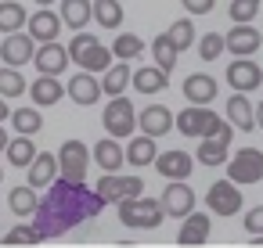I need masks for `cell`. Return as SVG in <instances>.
Instances as JSON below:
<instances>
[{
	"mask_svg": "<svg viewBox=\"0 0 263 248\" xmlns=\"http://www.w3.org/2000/svg\"><path fill=\"white\" fill-rule=\"evenodd\" d=\"M249 244H252V248H256V244L263 248V234H252V237H249Z\"/></svg>",
	"mask_w": 263,
	"mask_h": 248,
	"instance_id": "obj_46",
	"label": "cell"
},
{
	"mask_svg": "<svg viewBox=\"0 0 263 248\" xmlns=\"http://www.w3.org/2000/svg\"><path fill=\"white\" fill-rule=\"evenodd\" d=\"M223 51H227V36H220V33L198 36V58H202V61H216Z\"/></svg>",
	"mask_w": 263,
	"mask_h": 248,
	"instance_id": "obj_40",
	"label": "cell"
},
{
	"mask_svg": "<svg viewBox=\"0 0 263 248\" xmlns=\"http://www.w3.org/2000/svg\"><path fill=\"white\" fill-rule=\"evenodd\" d=\"M159 198H162L166 216H173V219H184V216L195 212V191H191L184 180H166V191H162Z\"/></svg>",
	"mask_w": 263,
	"mask_h": 248,
	"instance_id": "obj_13",
	"label": "cell"
},
{
	"mask_svg": "<svg viewBox=\"0 0 263 248\" xmlns=\"http://www.w3.org/2000/svg\"><path fill=\"white\" fill-rule=\"evenodd\" d=\"M22 26H29V18H26V8L22 4H15V0H4L0 4V33H18Z\"/></svg>",
	"mask_w": 263,
	"mask_h": 248,
	"instance_id": "obj_33",
	"label": "cell"
},
{
	"mask_svg": "<svg viewBox=\"0 0 263 248\" xmlns=\"http://www.w3.org/2000/svg\"><path fill=\"white\" fill-rule=\"evenodd\" d=\"M108 201L98 194V191H90L87 183H72V180H65V176H58L51 187H47V194L40 198V209H36V226L44 230V237H62V234H69L72 226H80L83 219H94L101 209H105Z\"/></svg>",
	"mask_w": 263,
	"mask_h": 248,
	"instance_id": "obj_1",
	"label": "cell"
},
{
	"mask_svg": "<svg viewBox=\"0 0 263 248\" xmlns=\"http://www.w3.org/2000/svg\"><path fill=\"white\" fill-rule=\"evenodd\" d=\"M180 8H184L187 15H209V11L216 8V0H180Z\"/></svg>",
	"mask_w": 263,
	"mask_h": 248,
	"instance_id": "obj_43",
	"label": "cell"
},
{
	"mask_svg": "<svg viewBox=\"0 0 263 248\" xmlns=\"http://www.w3.org/2000/svg\"><path fill=\"white\" fill-rule=\"evenodd\" d=\"M256 122H259V130H263V101L256 105Z\"/></svg>",
	"mask_w": 263,
	"mask_h": 248,
	"instance_id": "obj_47",
	"label": "cell"
},
{
	"mask_svg": "<svg viewBox=\"0 0 263 248\" xmlns=\"http://www.w3.org/2000/svg\"><path fill=\"white\" fill-rule=\"evenodd\" d=\"M8 144H11V137L4 133V126H0V151H8Z\"/></svg>",
	"mask_w": 263,
	"mask_h": 248,
	"instance_id": "obj_45",
	"label": "cell"
},
{
	"mask_svg": "<svg viewBox=\"0 0 263 248\" xmlns=\"http://www.w3.org/2000/svg\"><path fill=\"white\" fill-rule=\"evenodd\" d=\"M191 169H195V158H191L187 151H177V148L159 151V158H155V173H159L162 180H187Z\"/></svg>",
	"mask_w": 263,
	"mask_h": 248,
	"instance_id": "obj_18",
	"label": "cell"
},
{
	"mask_svg": "<svg viewBox=\"0 0 263 248\" xmlns=\"http://www.w3.org/2000/svg\"><path fill=\"white\" fill-rule=\"evenodd\" d=\"M58 176H62V162H58L51 151H40V155H36V162L29 166V183H33L36 191H47Z\"/></svg>",
	"mask_w": 263,
	"mask_h": 248,
	"instance_id": "obj_24",
	"label": "cell"
},
{
	"mask_svg": "<svg viewBox=\"0 0 263 248\" xmlns=\"http://www.w3.org/2000/svg\"><path fill=\"white\" fill-rule=\"evenodd\" d=\"M259 44H263V36H259V29L252 22H234V29L227 33V54H234V58L256 54Z\"/></svg>",
	"mask_w": 263,
	"mask_h": 248,
	"instance_id": "obj_16",
	"label": "cell"
},
{
	"mask_svg": "<svg viewBox=\"0 0 263 248\" xmlns=\"http://www.w3.org/2000/svg\"><path fill=\"white\" fill-rule=\"evenodd\" d=\"M101 126L112 133V137H134V130L141 126L137 122V112H134V101L126 94H116L108 105H105V115H101Z\"/></svg>",
	"mask_w": 263,
	"mask_h": 248,
	"instance_id": "obj_5",
	"label": "cell"
},
{
	"mask_svg": "<svg viewBox=\"0 0 263 248\" xmlns=\"http://www.w3.org/2000/svg\"><path fill=\"white\" fill-rule=\"evenodd\" d=\"M166 33H170V40L177 44V51H187V47H195V36H198L191 18H177V22H173Z\"/></svg>",
	"mask_w": 263,
	"mask_h": 248,
	"instance_id": "obj_39",
	"label": "cell"
},
{
	"mask_svg": "<svg viewBox=\"0 0 263 248\" xmlns=\"http://www.w3.org/2000/svg\"><path fill=\"white\" fill-rule=\"evenodd\" d=\"M231 119H223V115H216L209 105H187L184 112H177V130L184 133V137H216L223 126H227Z\"/></svg>",
	"mask_w": 263,
	"mask_h": 248,
	"instance_id": "obj_4",
	"label": "cell"
},
{
	"mask_svg": "<svg viewBox=\"0 0 263 248\" xmlns=\"http://www.w3.org/2000/svg\"><path fill=\"white\" fill-rule=\"evenodd\" d=\"M62 18L69 29H87V22L94 18V0H62Z\"/></svg>",
	"mask_w": 263,
	"mask_h": 248,
	"instance_id": "obj_29",
	"label": "cell"
},
{
	"mask_svg": "<svg viewBox=\"0 0 263 248\" xmlns=\"http://www.w3.org/2000/svg\"><path fill=\"white\" fill-rule=\"evenodd\" d=\"M90 151L83 140H65L58 148V162H62V176L72 183H87V166H90Z\"/></svg>",
	"mask_w": 263,
	"mask_h": 248,
	"instance_id": "obj_7",
	"label": "cell"
},
{
	"mask_svg": "<svg viewBox=\"0 0 263 248\" xmlns=\"http://www.w3.org/2000/svg\"><path fill=\"white\" fill-rule=\"evenodd\" d=\"M241 205H245V198H241V183H234L231 176L209 183V191H205V209H213L216 216L227 219V216H238Z\"/></svg>",
	"mask_w": 263,
	"mask_h": 248,
	"instance_id": "obj_6",
	"label": "cell"
},
{
	"mask_svg": "<svg viewBox=\"0 0 263 248\" xmlns=\"http://www.w3.org/2000/svg\"><path fill=\"white\" fill-rule=\"evenodd\" d=\"M155 140H159V137H152V133L130 137V144H126V162H130V166H137V169H148V166H155V158H159V148H155Z\"/></svg>",
	"mask_w": 263,
	"mask_h": 248,
	"instance_id": "obj_25",
	"label": "cell"
},
{
	"mask_svg": "<svg viewBox=\"0 0 263 248\" xmlns=\"http://www.w3.org/2000/svg\"><path fill=\"white\" fill-rule=\"evenodd\" d=\"M0 180H4V169H0Z\"/></svg>",
	"mask_w": 263,
	"mask_h": 248,
	"instance_id": "obj_49",
	"label": "cell"
},
{
	"mask_svg": "<svg viewBox=\"0 0 263 248\" xmlns=\"http://www.w3.org/2000/svg\"><path fill=\"white\" fill-rule=\"evenodd\" d=\"M62 26H65L62 15H54L51 8H40V11L29 15V26H26V29H29L40 44H47V40H58V36H62Z\"/></svg>",
	"mask_w": 263,
	"mask_h": 248,
	"instance_id": "obj_21",
	"label": "cell"
},
{
	"mask_svg": "<svg viewBox=\"0 0 263 248\" xmlns=\"http://www.w3.org/2000/svg\"><path fill=\"white\" fill-rule=\"evenodd\" d=\"M69 97L80 105V108H90V105H98L101 101V94H105V87H101V79H98V72H80V76H72L69 83Z\"/></svg>",
	"mask_w": 263,
	"mask_h": 248,
	"instance_id": "obj_17",
	"label": "cell"
},
{
	"mask_svg": "<svg viewBox=\"0 0 263 248\" xmlns=\"http://www.w3.org/2000/svg\"><path fill=\"white\" fill-rule=\"evenodd\" d=\"M33 65H36V72H44V76H62V72L72 65V54H69V47H65V44L47 40V44H40V47H36Z\"/></svg>",
	"mask_w": 263,
	"mask_h": 248,
	"instance_id": "obj_12",
	"label": "cell"
},
{
	"mask_svg": "<svg viewBox=\"0 0 263 248\" xmlns=\"http://www.w3.org/2000/svg\"><path fill=\"white\" fill-rule=\"evenodd\" d=\"M36 8H54V0H33Z\"/></svg>",
	"mask_w": 263,
	"mask_h": 248,
	"instance_id": "obj_48",
	"label": "cell"
},
{
	"mask_svg": "<svg viewBox=\"0 0 263 248\" xmlns=\"http://www.w3.org/2000/svg\"><path fill=\"white\" fill-rule=\"evenodd\" d=\"M108 205H119V201H126V198H137V194H144V180L141 176H119V173H105L101 180H98V187H94Z\"/></svg>",
	"mask_w": 263,
	"mask_h": 248,
	"instance_id": "obj_9",
	"label": "cell"
},
{
	"mask_svg": "<svg viewBox=\"0 0 263 248\" xmlns=\"http://www.w3.org/2000/svg\"><path fill=\"white\" fill-rule=\"evenodd\" d=\"M8 119H11V108H8V97L0 94V122H8Z\"/></svg>",
	"mask_w": 263,
	"mask_h": 248,
	"instance_id": "obj_44",
	"label": "cell"
},
{
	"mask_svg": "<svg viewBox=\"0 0 263 248\" xmlns=\"http://www.w3.org/2000/svg\"><path fill=\"white\" fill-rule=\"evenodd\" d=\"M29 87H26V76L15 69V65H4L0 69V94L4 97H22Z\"/></svg>",
	"mask_w": 263,
	"mask_h": 248,
	"instance_id": "obj_37",
	"label": "cell"
},
{
	"mask_svg": "<svg viewBox=\"0 0 263 248\" xmlns=\"http://www.w3.org/2000/svg\"><path fill=\"white\" fill-rule=\"evenodd\" d=\"M8 209H11L15 216H36V209H40V194H36V187H33V183H26V187H11V191H8Z\"/></svg>",
	"mask_w": 263,
	"mask_h": 248,
	"instance_id": "obj_28",
	"label": "cell"
},
{
	"mask_svg": "<svg viewBox=\"0 0 263 248\" xmlns=\"http://www.w3.org/2000/svg\"><path fill=\"white\" fill-rule=\"evenodd\" d=\"M65 94H69V87H62L58 76H44V72H40V76L29 83V97H33V105H40V108L58 105Z\"/></svg>",
	"mask_w": 263,
	"mask_h": 248,
	"instance_id": "obj_22",
	"label": "cell"
},
{
	"mask_svg": "<svg viewBox=\"0 0 263 248\" xmlns=\"http://www.w3.org/2000/svg\"><path fill=\"white\" fill-rule=\"evenodd\" d=\"M166 219V209H162V198H126L119 201V223L130 226V230H159Z\"/></svg>",
	"mask_w": 263,
	"mask_h": 248,
	"instance_id": "obj_2",
	"label": "cell"
},
{
	"mask_svg": "<svg viewBox=\"0 0 263 248\" xmlns=\"http://www.w3.org/2000/svg\"><path fill=\"white\" fill-rule=\"evenodd\" d=\"M227 176L234 183H256V180H263V151H256V148L234 151V158L227 166Z\"/></svg>",
	"mask_w": 263,
	"mask_h": 248,
	"instance_id": "obj_11",
	"label": "cell"
},
{
	"mask_svg": "<svg viewBox=\"0 0 263 248\" xmlns=\"http://www.w3.org/2000/svg\"><path fill=\"white\" fill-rule=\"evenodd\" d=\"M11 126H15L18 133L36 137V133L44 130V119H40V112H36V108H18V112H11Z\"/></svg>",
	"mask_w": 263,
	"mask_h": 248,
	"instance_id": "obj_38",
	"label": "cell"
},
{
	"mask_svg": "<svg viewBox=\"0 0 263 248\" xmlns=\"http://www.w3.org/2000/svg\"><path fill=\"white\" fill-rule=\"evenodd\" d=\"M227 15H231V22H252L259 15V0H231Z\"/></svg>",
	"mask_w": 263,
	"mask_h": 248,
	"instance_id": "obj_41",
	"label": "cell"
},
{
	"mask_svg": "<svg viewBox=\"0 0 263 248\" xmlns=\"http://www.w3.org/2000/svg\"><path fill=\"white\" fill-rule=\"evenodd\" d=\"M227 119L241 130V133H252L259 122H256V108L249 105V94H241V90H234L231 97H227Z\"/></svg>",
	"mask_w": 263,
	"mask_h": 248,
	"instance_id": "obj_23",
	"label": "cell"
},
{
	"mask_svg": "<svg viewBox=\"0 0 263 248\" xmlns=\"http://www.w3.org/2000/svg\"><path fill=\"white\" fill-rule=\"evenodd\" d=\"M134 83V69L126 65V61H119V65H112L108 72H101V87H105V94L108 97H116V94H126V87Z\"/></svg>",
	"mask_w": 263,
	"mask_h": 248,
	"instance_id": "obj_31",
	"label": "cell"
},
{
	"mask_svg": "<svg viewBox=\"0 0 263 248\" xmlns=\"http://www.w3.org/2000/svg\"><path fill=\"white\" fill-rule=\"evenodd\" d=\"M170 87V72L159 69V65H141L134 72V90L137 94H162Z\"/></svg>",
	"mask_w": 263,
	"mask_h": 248,
	"instance_id": "obj_27",
	"label": "cell"
},
{
	"mask_svg": "<svg viewBox=\"0 0 263 248\" xmlns=\"http://www.w3.org/2000/svg\"><path fill=\"white\" fill-rule=\"evenodd\" d=\"M152 58H155V65H159V69L173 72V65H177L180 51H177V44L170 40V33H159V36H155V44H152Z\"/></svg>",
	"mask_w": 263,
	"mask_h": 248,
	"instance_id": "obj_32",
	"label": "cell"
},
{
	"mask_svg": "<svg viewBox=\"0 0 263 248\" xmlns=\"http://www.w3.org/2000/svg\"><path fill=\"white\" fill-rule=\"evenodd\" d=\"M263 83V72L252 58H234L227 65V87L231 90H241V94H252L256 87Z\"/></svg>",
	"mask_w": 263,
	"mask_h": 248,
	"instance_id": "obj_14",
	"label": "cell"
},
{
	"mask_svg": "<svg viewBox=\"0 0 263 248\" xmlns=\"http://www.w3.org/2000/svg\"><path fill=\"white\" fill-rule=\"evenodd\" d=\"M36 36L26 29H18V33H8L4 40H0V61L4 65H15V69H22V65H29L33 58H36Z\"/></svg>",
	"mask_w": 263,
	"mask_h": 248,
	"instance_id": "obj_8",
	"label": "cell"
},
{
	"mask_svg": "<svg viewBox=\"0 0 263 248\" xmlns=\"http://www.w3.org/2000/svg\"><path fill=\"white\" fill-rule=\"evenodd\" d=\"M112 51H116V61H134V58L144 54V40L137 33H119L112 40Z\"/></svg>",
	"mask_w": 263,
	"mask_h": 248,
	"instance_id": "obj_34",
	"label": "cell"
},
{
	"mask_svg": "<svg viewBox=\"0 0 263 248\" xmlns=\"http://www.w3.org/2000/svg\"><path fill=\"white\" fill-rule=\"evenodd\" d=\"M94 162L105 169V173H119L123 169V162H126V148H119V137H105V140H98L94 144Z\"/></svg>",
	"mask_w": 263,
	"mask_h": 248,
	"instance_id": "obj_26",
	"label": "cell"
},
{
	"mask_svg": "<svg viewBox=\"0 0 263 248\" xmlns=\"http://www.w3.org/2000/svg\"><path fill=\"white\" fill-rule=\"evenodd\" d=\"M137 122H141V133H152V137H166L173 126H177V115L166 108V105H148V108H141V115H137Z\"/></svg>",
	"mask_w": 263,
	"mask_h": 248,
	"instance_id": "obj_19",
	"label": "cell"
},
{
	"mask_svg": "<svg viewBox=\"0 0 263 248\" xmlns=\"http://www.w3.org/2000/svg\"><path fill=\"white\" fill-rule=\"evenodd\" d=\"M36 155H40V148L33 144V137H29V133H18V137L8 144V162H11V166H18V169H29V166L36 162Z\"/></svg>",
	"mask_w": 263,
	"mask_h": 248,
	"instance_id": "obj_30",
	"label": "cell"
},
{
	"mask_svg": "<svg viewBox=\"0 0 263 248\" xmlns=\"http://www.w3.org/2000/svg\"><path fill=\"white\" fill-rule=\"evenodd\" d=\"M69 54H72V65H83L87 72H108L112 69V58L116 51L105 47L98 36H90L87 29H80L72 40H69Z\"/></svg>",
	"mask_w": 263,
	"mask_h": 248,
	"instance_id": "obj_3",
	"label": "cell"
},
{
	"mask_svg": "<svg viewBox=\"0 0 263 248\" xmlns=\"http://www.w3.org/2000/svg\"><path fill=\"white\" fill-rule=\"evenodd\" d=\"M94 18L105 29H119L123 26V4L119 0H94Z\"/></svg>",
	"mask_w": 263,
	"mask_h": 248,
	"instance_id": "obj_36",
	"label": "cell"
},
{
	"mask_svg": "<svg viewBox=\"0 0 263 248\" xmlns=\"http://www.w3.org/2000/svg\"><path fill=\"white\" fill-rule=\"evenodd\" d=\"M209 234H213V219L205 212H191V216H184V223L177 230V244L180 248H202L209 241Z\"/></svg>",
	"mask_w": 263,
	"mask_h": 248,
	"instance_id": "obj_15",
	"label": "cell"
},
{
	"mask_svg": "<svg viewBox=\"0 0 263 248\" xmlns=\"http://www.w3.org/2000/svg\"><path fill=\"white\" fill-rule=\"evenodd\" d=\"M216 90H220V83H216L209 72H191V76L184 79V97H187V105H213V101H216Z\"/></svg>",
	"mask_w": 263,
	"mask_h": 248,
	"instance_id": "obj_20",
	"label": "cell"
},
{
	"mask_svg": "<svg viewBox=\"0 0 263 248\" xmlns=\"http://www.w3.org/2000/svg\"><path fill=\"white\" fill-rule=\"evenodd\" d=\"M40 241H47L44 237V230L33 223V226H26V223H18L15 230H8V237H0V244L4 248H18V244H40Z\"/></svg>",
	"mask_w": 263,
	"mask_h": 248,
	"instance_id": "obj_35",
	"label": "cell"
},
{
	"mask_svg": "<svg viewBox=\"0 0 263 248\" xmlns=\"http://www.w3.org/2000/svg\"><path fill=\"white\" fill-rule=\"evenodd\" d=\"M241 223H245V230H249V234H263V205H256V209H249Z\"/></svg>",
	"mask_w": 263,
	"mask_h": 248,
	"instance_id": "obj_42",
	"label": "cell"
},
{
	"mask_svg": "<svg viewBox=\"0 0 263 248\" xmlns=\"http://www.w3.org/2000/svg\"><path fill=\"white\" fill-rule=\"evenodd\" d=\"M234 122H227L216 137H202L198 140V166H209V169H216V166H223L227 162V151H231V137H234Z\"/></svg>",
	"mask_w": 263,
	"mask_h": 248,
	"instance_id": "obj_10",
	"label": "cell"
}]
</instances>
